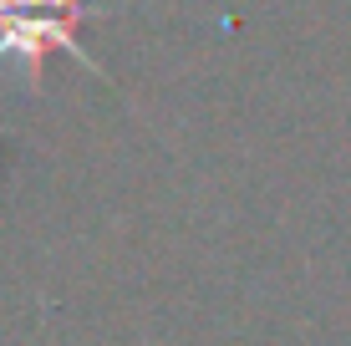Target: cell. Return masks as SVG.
I'll use <instances>...</instances> for the list:
<instances>
[{
    "label": "cell",
    "instance_id": "1",
    "mask_svg": "<svg viewBox=\"0 0 351 346\" xmlns=\"http://www.w3.org/2000/svg\"><path fill=\"white\" fill-rule=\"evenodd\" d=\"M26 16H71V21H102V5L82 0H0V21H26Z\"/></svg>",
    "mask_w": 351,
    "mask_h": 346
}]
</instances>
